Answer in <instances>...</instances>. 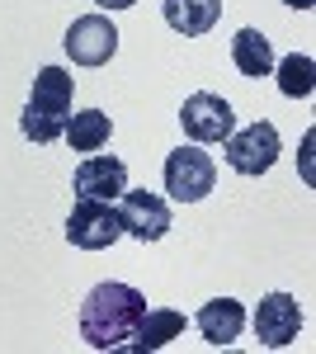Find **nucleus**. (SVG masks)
<instances>
[{
	"instance_id": "1",
	"label": "nucleus",
	"mask_w": 316,
	"mask_h": 354,
	"mask_svg": "<svg viewBox=\"0 0 316 354\" xmlns=\"http://www.w3.org/2000/svg\"><path fill=\"white\" fill-rule=\"evenodd\" d=\"M147 312V293L132 283H95L80 302V340L90 350H123Z\"/></svg>"
},
{
	"instance_id": "2",
	"label": "nucleus",
	"mask_w": 316,
	"mask_h": 354,
	"mask_svg": "<svg viewBox=\"0 0 316 354\" xmlns=\"http://www.w3.org/2000/svg\"><path fill=\"white\" fill-rule=\"evenodd\" d=\"M71 95H76V81H71V71H62V66H43V71L33 76L28 104H24V113H19V128H24L28 142L48 147V142H57V137L66 133Z\"/></svg>"
},
{
	"instance_id": "3",
	"label": "nucleus",
	"mask_w": 316,
	"mask_h": 354,
	"mask_svg": "<svg viewBox=\"0 0 316 354\" xmlns=\"http://www.w3.org/2000/svg\"><path fill=\"white\" fill-rule=\"evenodd\" d=\"M212 185H217V161L198 147H180L165 156V194L175 203H198L208 198Z\"/></svg>"
},
{
	"instance_id": "4",
	"label": "nucleus",
	"mask_w": 316,
	"mask_h": 354,
	"mask_svg": "<svg viewBox=\"0 0 316 354\" xmlns=\"http://www.w3.org/2000/svg\"><path fill=\"white\" fill-rule=\"evenodd\" d=\"M123 236V222L118 208L104 198H76L71 218H66V241L76 250H109V245Z\"/></svg>"
},
{
	"instance_id": "5",
	"label": "nucleus",
	"mask_w": 316,
	"mask_h": 354,
	"mask_svg": "<svg viewBox=\"0 0 316 354\" xmlns=\"http://www.w3.org/2000/svg\"><path fill=\"white\" fill-rule=\"evenodd\" d=\"M180 128H185L189 142H227L236 133V113H232V104L222 95L198 90V95H189L180 104Z\"/></svg>"
},
{
	"instance_id": "6",
	"label": "nucleus",
	"mask_w": 316,
	"mask_h": 354,
	"mask_svg": "<svg viewBox=\"0 0 316 354\" xmlns=\"http://www.w3.org/2000/svg\"><path fill=\"white\" fill-rule=\"evenodd\" d=\"M279 151H284V147H279V128L264 123V118L227 137V165H232L236 175H264V170H274Z\"/></svg>"
},
{
	"instance_id": "7",
	"label": "nucleus",
	"mask_w": 316,
	"mask_h": 354,
	"mask_svg": "<svg viewBox=\"0 0 316 354\" xmlns=\"http://www.w3.org/2000/svg\"><path fill=\"white\" fill-rule=\"evenodd\" d=\"M62 43H66V57L76 66H104L109 57L118 53V28L109 24L104 15H80V19H71Z\"/></svg>"
},
{
	"instance_id": "8",
	"label": "nucleus",
	"mask_w": 316,
	"mask_h": 354,
	"mask_svg": "<svg viewBox=\"0 0 316 354\" xmlns=\"http://www.w3.org/2000/svg\"><path fill=\"white\" fill-rule=\"evenodd\" d=\"M123 203H118V222H123V232L137 236V241H160L165 232H170V203L151 189H123L118 194Z\"/></svg>"
},
{
	"instance_id": "9",
	"label": "nucleus",
	"mask_w": 316,
	"mask_h": 354,
	"mask_svg": "<svg viewBox=\"0 0 316 354\" xmlns=\"http://www.w3.org/2000/svg\"><path fill=\"white\" fill-rule=\"evenodd\" d=\"M297 330H302V307H297L292 293H269V298H260V307H255V340L260 345L284 350V345L297 340Z\"/></svg>"
},
{
	"instance_id": "10",
	"label": "nucleus",
	"mask_w": 316,
	"mask_h": 354,
	"mask_svg": "<svg viewBox=\"0 0 316 354\" xmlns=\"http://www.w3.org/2000/svg\"><path fill=\"white\" fill-rule=\"evenodd\" d=\"M71 189H76V198H104V203H113L118 194L128 189V165L118 156H90V161L76 165Z\"/></svg>"
},
{
	"instance_id": "11",
	"label": "nucleus",
	"mask_w": 316,
	"mask_h": 354,
	"mask_svg": "<svg viewBox=\"0 0 316 354\" xmlns=\"http://www.w3.org/2000/svg\"><path fill=\"white\" fill-rule=\"evenodd\" d=\"M194 326H198V335L208 340V345H236L241 330H245V307H241L236 298H212L198 307V317H194Z\"/></svg>"
},
{
	"instance_id": "12",
	"label": "nucleus",
	"mask_w": 316,
	"mask_h": 354,
	"mask_svg": "<svg viewBox=\"0 0 316 354\" xmlns=\"http://www.w3.org/2000/svg\"><path fill=\"white\" fill-rule=\"evenodd\" d=\"M180 330H185V312H175V307H147L142 322H137V330H132V340L123 345V350H137V354L165 350Z\"/></svg>"
},
{
	"instance_id": "13",
	"label": "nucleus",
	"mask_w": 316,
	"mask_h": 354,
	"mask_svg": "<svg viewBox=\"0 0 316 354\" xmlns=\"http://www.w3.org/2000/svg\"><path fill=\"white\" fill-rule=\"evenodd\" d=\"M160 10H165V24L185 38H203L222 19V0H160Z\"/></svg>"
},
{
	"instance_id": "14",
	"label": "nucleus",
	"mask_w": 316,
	"mask_h": 354,
	"mask_svg": "<svg viewBox=\"0 0 316 354\" xmlns=\"http://www.w3.org/2000/svg\"><path fill=\"white\" fill-rule=\"evenodd\" d=\"M232 62H236L241 76L260 81V76L274 71V48H269V38H264L260 28H241L236 38H232Z\"/></svg>"
},
{
	"instance_id": "15",
	"label": "nucleus",
	"mask_w": 316,
	"mask_h": 354,
	"mask_svg": "<svg viewBox=\"0 0 316 354\" xmlns=\"http://www.w3.org/2000/svg\"><path fill=\"white\" fill-rule=\"evenodd\" d=\"M66 137H71V151H100V147H109V137H113V118L104 109L71 113L66 118Z\"/></svg>"
},
{
	"instance_id": "16",
	"label": "nucleus",
	"mask_w": 316,
	"mask_h": 354,
	"mask_svg": "<svg viewBox=\"0 0 316 354\" xmlns=\"http://www.w3.org/2000/svg\"><path fill=\"white\" fill-rule=\"evenodd\" d=\"M274 71H279V90H284L288 100H302V95H312V85H316V62H312V57L292 53V57H284Z\"/></svg>"
},
{
	"instance_id": "17",
	"label": "nucleus",
	"mask_w": 316,
	"mask_h": 354,
	"mask_svg": "<svg viewBox=\"0 0 316 354\" xmlns=\"http://www.w3.org/2000/svg\"><path fill=\"white\" fill-rule=\"evenodd\" d=\"M100 10H128V5H137V0H95Z\"/></svg>"
},
{
	"instance_id": "18",
	"label": "nucleus",
	"mask_w": 316,
	"mask_h": 354,
	"mask_svg": "<svg viewBox=\"0 0 316 354\" xmlns=\"http://www.w3.org/2000/svg\"><path fill=\"white\" fill-rule=\"evenodd\" d=\"M288 5H292V10H312L316 0H288Z\"/></svg>"
}]
</instances>
